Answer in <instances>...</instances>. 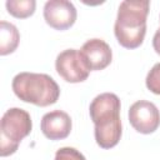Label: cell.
Returning <instances> with one entry per match:
<instances>
[{"label": "cell", "instance_id": "1", "mask_svg": "<svg viewBox=\"0 0 160 160\" xmlns=\"http://www.w3.org/2000/svg\"><path fill=\"white\" fill-rule=\"evenodd\" d=\"M120 99L112 92H102L94 98L89 114L95 125L94 135L96 144L101 149H111L120 141Z\"/></svg>", "mask_w": 160, "mask_h": 160}, {"label": "cell", "instance_id": "2", "mask_svg": "<svg viewBox=\"0 0 160 160\" xmlns=\"http://www.w3.org/2000/svg\"><path fill=\"white\" fill-rule=\"evenodd\" d=\"M150 2L148 0H125L120 4L114 34L125 49L139 48L146 34V18Z\"/></svg>", "mask_w": 160, "mask_h": 160}, {"label": "cell", "instance_id": "3", "mask_svg": "<svg viewBox=\"0 0 160 160\" xmlns=\"http://www.w3.org/2000/svg\"><path fill=\"white\" fill-rule=\"evenodd\" d=\"M11 88L14 94L24 102L36 106H49L58 101L60 88L48 74L19 72L14 76Z\"/></svg>", "mask_w": 160, "mask_h": 160}, {"label": "cell", "instance_id": "4", "mask_svg": "<svg viewBox=\"0 0 160 160\" xmlns=\"http://www.w3.org/2000/svg\"><path fill=\"white\" fill-rule=\"evenodd\" d=\"M31 129L32 121L26 110L20 108L6 110L0 121V155L14 154L21 140L31 132Z\"/></svg>", "mask_w": 160, "mask_h": 160}, {"label": "cell", "instance_id": "5", "mask_svg": "<svg viewBox=\"0 0 160 160\" xmlns=\"http://www.w3.org/2000/svg\"><path fill=\"white\" fill-rule=\"evenodd\" d=\"M55 69L66 82L71 84L85 81L90 74L80 50L76 49H66L61 51L56 56Z\"/></svg>", "mask_w": 160, "mask_h": 160}, {"label": "cell", "instance_id": "6", "mask_svg": "<svg viewBox=\"0 0 160 160\" xmlns=\"http://www.w3.org/2000/svg\"><path fill=\"white\" fill-rule=\"evenodd\" d=\"M129 121L140 134H151L160 125V111L148 100L135 101L129 109Z\"/></svg>", "mask_w": 160, "mask_h": 160}, {"label": "cell", "instance_id": "7", "mask_svg": "<svg viewBox=\"0 0 160 160\" xmlns=\"http://www.w3.org/2000/svg\"><path fill=\"white\" fill-rule=\"evenodd\" d=\"M76 9L68 0H49L44 5V19L55 30H66L76 21Z\"/></svg>", "mask_w": 160, "mask_h": 160}, {"label": "cell", "instance_id": "8", "mask_svg": "<svg viewBox=\"0 0 160 160\" xmlns=\"http://www.w3.org/2000/svg\"><path fill=\"white\" fill-rule=\"evenodd\" d=\"M80 52L90 71H99L108 68L112 60V51L108 42L101 39H90L80 49Z\"/></svg>", "mask_w": 160, "mask_h": 160}, {"label": "cell", "instance_id": "9", "mask_svg": "<svg viewBox=\"0 0 160 160\" xmlns=\"http://www.w3.org/2000/svg\"><path fill=\"white\" fill-rule=\"evenodd\" d=\"M42 134L50 140H62L69 136L72 122L68 112L62 110H52L41 118L40 124Z\"/></svg>", "mask_w": 160, "mask_h": 160}, {"label": "cell", "instance_id": "10", "mask_svg": "<svg viewBox=\"0 0 160 160\" xmlns=\"http://www.w3.org/2000/svg\"><path fill=\"white\" fill-rule=\"evenodd\" d=\"M20 41V34L15 25L8 21H0V55H8L16 50Z\"/></svg>", "mask_w": 160, "mask_h": 160}, {"label": "cell", "instance_id": "11", "mask_svg": "<svg viewBox=\"0 0 160 160\" xmlns=\"http://www.w3.org/2000/svg\"><path fill=\"white\" fill-rule=\"evenodd\" d=\"M6 9L10 15L18 19H26L31 16L35 11V0H8Z\"/></svg>", "mask_w": 160, "mask_h": 160}, {"label": "cell", "instance_id": "12", "mask_svg": "<svg viewBox=\"0 0 160 160\" xmlns=\"http://www.w3.org/2000/svg\"><path fill=\"white\" fill-rule=\"evenodd\" d=\"M146 88L156 95H160V62L155 64L146 75Z\"/></svg>", "mask_w": 160, "mask_h": 160}, {"label": "cell", "instance_id": "13", "mask_svg": "<svg viewBox=\"0 0 160 160\" xmlns=\"http://www.w3.org/2000/svg\"><path fill=\"white\" fill-rule=\"evenodd\" d=\"M54 160H86L85 156L75 148L65 146L56 151Z\"/></svg>", "mask_w": 160, "mask_h": 160}, {"label": "cell", "instance_id": "14", "mask_svg": "<svg viewBox=\"0 0 160 160\" xmlns=\"http://www.w3.org/2000/svg\"><path fill=\"white\" fill-rule=\"evenodd\" d=\"M152 48L158 55H160V28L156 30L152 38Z\"/></svg>", "mask_w": 160, "mask_h": 160}]
</instances>
